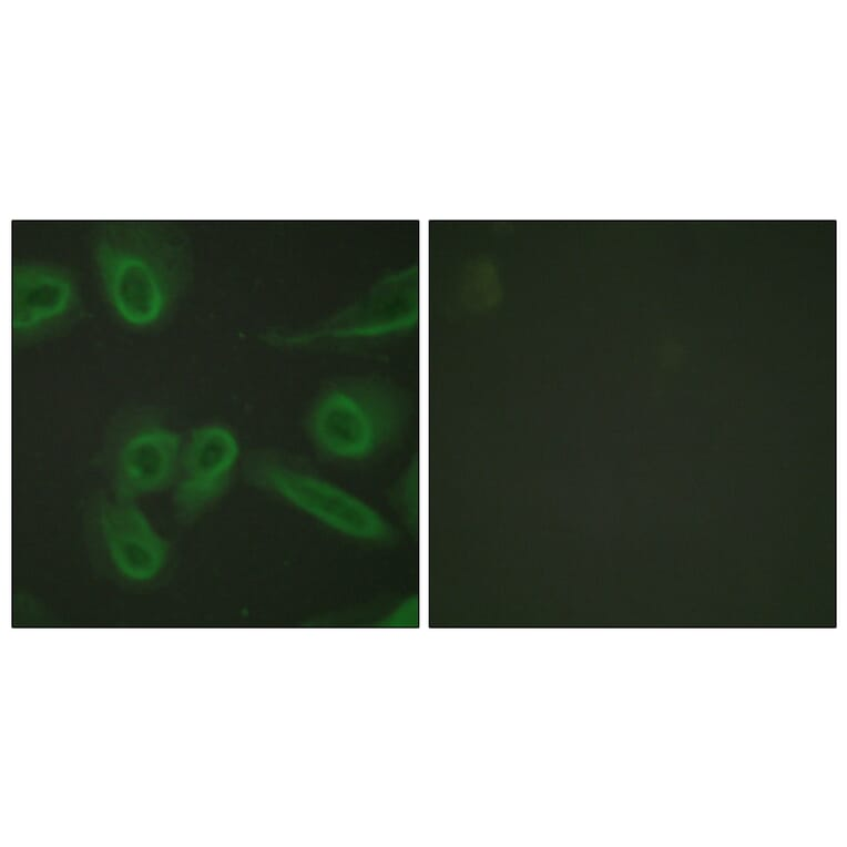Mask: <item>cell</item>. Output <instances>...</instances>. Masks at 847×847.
Wrapping results in <instances>:
<instances>
[{"mask_svg": "<svg viewBox=\"0 0 847 847\" xmlns=\"http://www.w3.org/2000/svg\"><path fill=\"white\" fill-rule=\"evenodd\" d=\"M92 258L112 314L136 331L163 326L192 280L184 237L160 225H106L94 238Z\"/></svg>", "mask_w": 847, "mask_h": 847, "instance_id": "cell-1", "label": "cell"}, {"mask_svg": "<svg viewBox=\"0 0 847 847\" xmlns=\"http://www.w3.org/2000/svg\"><path fill=\"white\" fill-rule=\"evenodd\" d=\"M402 405L386 382L370 377L345 378L326 386L309 407L307 436L325 458L358 462L394 440Z\"/></svg>", "mask_w": 847, "mask_h": 847, "instance_id": "cell-2", "label": "cell"}, {"mask_svg": "<svg viewBox=\"0 0 847 847\" xmlns=\"http://www.w3.org/2000/svg\"><path fill=\"white\" fill-rule=\"evenodd\" d=\"M83 532L96 568L132 588L154 585L171 573L175 550L135 500L93 494L83 513Z\"/></svg>", "mask_w": 847, "mask_h": 847, "instance_id": "cell-3", "label": "cell"}, {"mask_svg": "<svg viewBox=\"0 0 847 847\" xmlns=\"http://www.w3.org/2000/svg\"><path fill=\"white\" fill-rule=\"evenodd\" d=\"M245 480L306 513L330 530L367 543H388L389 521L373 506L335 482L272 451L253 453Z\"/></svg>", "mask_w": 847, "mask_h": 847, "instance_id": "cell-4", "label": "cell"}, {"mask_svg": "<svg viewBox=\"0 0 847 847\" xmlns=\"http://www.w3.org/2000/svg\"><path fill=\"white\" fill-rule=\"evenodd\" d=\"M184 433L153 406H131L108 427L101 462L110 492L135 500L172 488Z\"/></svg>", "mask_w": 847, "mask_h": 847, "instance_id": "cell-5", "label": "cell"}, {"mask_svg": "<svg viewBox=\"0 0 847 847\" xmlns=\"http://www.w3.org/2000/svg\"><path fill=\"white\" fill-rule=\"evenodd\" d=\"M82 314V290L75 273L69 267L33 259L12 262V347H30L64 335L78 323Z\"/></svg>", "mask_w": 847, "mask_h": 847, "instance_id": "cell-6", "label": "cell"}, {"mask_svg": "<svg viewBox=\"0 0 847 847\" xmlns=\"http://www.w3.org/2000/svg\"><path fill=\"white\" fill-rule=\"evenodd\" d=\"M417 274L388 275L333 316L307 328L267 334L266 340L283 347L351 344L376 340L398 333L417 316Z\"/></svg>", "mask_w": 847, "mask_h": 847, "instance_id": "cell-7", "label": "cell"}, {"mask_svg": "<svg viewBox=\"0 0 847 847\" xmlns=\"http://www.w3.org/2000/svg\"><path fill=\"white\" fill-rule=\"evenodd\" d=\"M239 459V440L225 424H204L185 433L172 486L176 518L190 523L207 512L228 490Z\"/></svg>", "mask_w": 847, "mask_h": 847, "instance_id": "cell-8", "label": "cell"}, {"mask_svg": "<svg viewBox=\"0 0 847 847\" xmlns=\"http://www.w3.org/2000/svg\"><path fill=\"white\" fill-rule=\"evenodd\" d=\"M397 499H398V504L404 511V513L406 514V517L409 518L412 523H415V521H417V512H418L417 469L411 468L410 472L407 473V477L404 479L398 490Z\"/></svg>", "mask_w": 847, "mask_h": 847, "instance_id": "cell-9", "label": "cell"}]
</instances>
